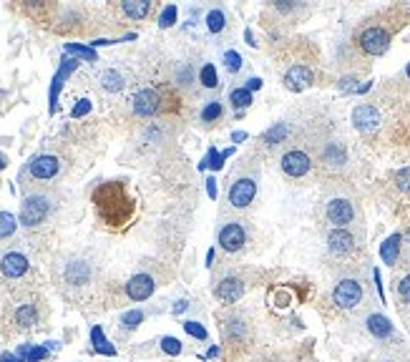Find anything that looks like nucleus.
I'll list each match as a JSON object with an SVG mask.
<instances>
[{
  "label": "nucleus",
  "mask_w": 410,
  "mask_h": 362,
  "mask_svg": "<svg viewBox=\"0 0 410 362\" xmlns=\"http://www.w3.org/2000/svg\"><path fill=\"white\" fill-rule=\"evenodd\" d=\"M184 310H189V302H186V300H179L177 305H174V314H182Z\"/></svg>",
  "instance_id": "obj_46"
},
{
  "label": "nucleus",
  "mask_w": 410,
  "mask_h": 362,
  "mask_svg": "<svg viewBox=\"0 0 410 362\" xmlns=\"http://www.w3.org/2000/svg\"><path fill=\"white\" fill-rule=\"evenodd\" d=\"M325 217L330 224H335V229H345L355 222V204L347 196H330L325 204Z\"/></svg>",
  "instance_id": "obj_6"
},
{
  "label": "nucleus",
  "mask_w": 410,
  "mask_h": 362,
  "mask_svg": "<svg viewBox=\"0 0 410 362\" xmlns=\"http://www.w3.org/2000/svg\"><path fill=\"white\" fill-rule=\"evenodd\" d=\"M244 138H247V133H244V131H234V133H232V141H234V144H242Z\"/></svg>",
  "instance_id": "obj_48"
},
{
  "label": "nucleus",
  "mask_w": 410,
  "mask_h": 362,
  "mask_svg": "<svg viewBox=\"0 0 410 362\" xmlns=\"http://www.w3.org/2000/svg\"><path fill=\"white\" fill-rule=\"evenodd\" d=\"M320 161L328 166V169H345L347 161H350V154H347V146L342 141H328L322 144L320 149Z\"/></svg>",
  "instance_id": "obj_16"
},
{
  "label": "nucleus",
  "mask_w": 410,
  "mask_h": 362,
  "mask_svg": "<svg viewBox=\"0 0 410 362\" xmlns=\"http://www.w3.org/2000/svg\"><path fill=\"white\" fill-rule=\"evenodd\" d=\"M179 18V8L177 6H166L159 15V28H171Z\"/></svg>",
  "instance_id": "obj_39"
},
{
  "label": "nucleus",
  "mask_w": 410,
  "mask_h": 362,
  "mask_svg": "<svg viewBox=\"0 0 410 362\" xmlns=\"http://www.w3.org/2000/svg\"><path fill=\"white\" fill-rule=\"evenodd\" d=\"M395 292H397V300L403 302V305H410V272H408V275L400 277V280H397Z\"/></svg>",
  "instance_id": "obj_40"
},
{
  "label": "nucleus",
  "mask_w": 410,
  "mask_h": 362,
  "mask_svg": "<svg viewBox=\"0 0 410 362\" xmlns=\"http://www.w3.org/2000/svg\"><path fill=\"white\" fill-rule=\"evenodd\" d=\"M244 88L249 94H252V91H259V88H262V78H259V75H249L244 81Z\"/></svg>",
  "instance_id": "obj_44"
},
{
  "label": "nucleus",
  "mask_w": 410,
  "mask_h": 362,
  "mask_svg": "<svg viewBox=\"0 0 410 362\" xmlns=\"http://www.w3.org/2000/svg\"><path fill=\"white\" fill-rule=\"evenodd\" d=\"M0 362H20V357L13 355V352H3V355H0Z\"/></svg>",
  "instance_id": "obj_47"
},
{
  "label": "nucleus",
  "mask_w": 410,
  "mask_h": 362,
  "mask_svg": "<svg viewBox=\"0 0 410 362\" xmlns=\"http://www.w3.org/2000/svg\"><path fill=\"white\" fill-rule=\"evenodd\" d=\"M383 124V113L375 103H360L353 108V126L360 133H375Z\"/></svg>",
  "instance_id": "obj_7"
},
{
  "label": "nucleus",
  "mask_w": 410,
  "mask_h": 362,
  "mask_svg": "<svg viewBox=\"0 0 410 362\" xmlns=\"http://www.w3.org/2000/svg\"><path fill=\"white\" fill-rule=\"evenodd\" d=\"M244 294V282L240 277H221L214 284V297L221 305H234V302L242 300Z\"/></svg>",
  "instance_id": "obj_15"
},
{
  "label": "nucleus",
  "mask_w": 410,
  "mask_h": 362,
  "mask_svg": "<svg viewBox=\"0 0 410 362\" xmlns=\"http://www.w3.org/2000/svg\"><path fill=\"white\" fill-rule=\"evenodd\" d=\"M161 350L166 352V355H171V357H177V355H182V340H177V338H161Z\"/></svg>",
  "instance_id": "obj_41"
},
{
  "label": "nucleus",
  "mask_w": 410,
  "mask_h": 362,
  "mask_svg": "<svg viewBox=\"0 0 410 362\" xmlns=\"http://www.w3.org/2000/svg\"><path fill=\"white\" fill-rule=\"evenodd\" d=\"M15 355L20 357V362H41L48 357V347H41V345H20Z\"/></svg>",
  "instance_id": "obj_27"
},
{
  "label": "nucleus",
  "mask_w": 410,
  "mask_h": 362,
  "mask_svg": "<svg viewBox=\"0 0 410 362\" xmlns=\"http://www.w3.org/2000/svg\"><path fill=\"white\" fill-rule=\"evenodd\" d=\"M98 83H101V88L103 91H108V94H119L121 88L126 86V78L121 75V71L106 68V71H101V75H98Z\"/></svg>",
  "instance_id": "obj_23"
},
{
  "label": "nucleus",
  "mask_w": 410,
  "mask_h": 362,
  "mask_svg": "<svg viewBox=\"0 0 410 362\" xmlns=\"http://www.w3.org/2000/svg\"><path fill=\"white\" fill-rule=\"evenodd\" d=\"M207 194H209V199H217V179L214 176H209L207 179Z\"/></svg>",
  "instance_id": "obj_45"
},
{
  "label": "nucleus",
  "mask_w": 410,
  "mask_h": 362,
  "mask_svg": "<svg viewBox=\"0 0 410 362\" xmlns=\"http://www.w3.org/2000/svg\"><path fill=\"white\" fill-rule=\"evenodd\" d=\"M328 252L332 256H347L355 252V237L347 229H332L328 234Z\"/></svg>",
  "instance_id": "obj_20"
},
{
  "label": "nucleus",
  "mask_w": 410,
  "mask_h": 362,
  "mask_svg": "<svg viewBox=\"0 0 410 362\" xmlns=\"http://www.w3.org/2000/svg\"><path fill=\"white\" fill-rule=\"evenodd\" d=\"M94 204L106 226H124L133 217V199L121 181L98 184L94 191Z\"/></svg>",
  "instance_id": "obj_1"
},
{
  "label": "nucleus",
  "mask_w": 410,
  "mask_h": 362,
  "mask_svg": "<svg viewBox=\"0 0 410 362\" xmlns=\"http://www.w3.org/2000/svg\"><path fill=\"white\" fill-rule=\"evenodd\" d=\"M287 133H290L287 124H274L270 131L265 133V141H267V144H282L284 138H287Z\"/></svg>",
  "instance_id": "obj_36"
},
{
  "label": "nucleus",
  "mask_w": 410,
  "mask_h": 362,
  "mask_svg": "<svg viewBox=\"0 0 410 362\" xmlns=\"http://www.w3.org/2000/svg\"><path fill=\"white\" fill-rule=\"evenodd\" d=\"M199 83H202L204 88L219 86V71H217L214 63H204L202 68H199Z\"/></svg>",
  "instance_id": "obj_30"
},
{
  "label": "nucleus",
  "mask_w": 410,
  "mask_h": 362,
  "mask_svg": "<svg viewBox=\"0 0 410 362\" xmlns=\"http://www.w3.org/2000/svg\"><path fill=\"white\" fill-rule=\"evenodd\" d=\"M78 68V58L73 56H66L64 61H61V66H58L56 75H53V81H51V91H48V111L56 113L58 111V96H61V88L66 86V81H68V75L71 73H76Z\"/></svg>",
  "instance_id": "obj_9"
},
{
  "label": "nucleus",
  "mask_w": 410,
  "mask_h": 362,
  "mask_svg": "<svg viewBox=\"0 0 410 362\" xmlns=\"http://www.w3.org/2000/svg\"><path fill=\"white\" fill-rule=\"evenodd\" d=\"M94 264L89 259H83V256H68L61 267V280L68 289L78 292V289H86L94 284Z\"/></svg>",
  "instance_id": "obj_2"
},
{
  "label": "nucleus",
  "mask_w": 410,
  "mask_h": 362,
  "mask_svg": "<svg viewBox=\"0 0 410 362\" xmlns=\"http://www.w3.org/2000/svg\"><path fill=\"white\" fill-rule=\"evenodd\" d=\"M405 73H408V78H410V63H408V71H405Z\"/></svg>",
  "instance_id": "obj_52"
},
{
  "label": "nucleus",
  "mask_w": 410,
  "mask_h": 362,
  "mask_svg": "<svg viewBox=\"0 0 410 362\" xmlns=\"http://www.w3.org/2000/svg\"><path fill=\"white\" fill-rule=\"evenodd\" d=\"M51 199L45 196V194H28L26 199H23V204H20V217L18 222L23 226H38L43 224L45 219H48V214H51Z\"/></svg>",
  "instance_id": "obj_3"
},
{
  "label": "nucleus",
  "mask_w": 410,
  "mask_h": 362,
  "mask_svg": "<svg viewBox=\"0 0 410 362\" xmlns=\"http://www.w3.org/2000/svg\"><path fill=\"white\" fill-rule=\"evenodd\" d=\"M156 289V282H154L152 275H146V272H139V275H133L131 280L126 282V297L133 302H144L149 300Z\"/></svg>",
  "instance_id": "obj_18"
},
{
  "label": "nucleus",
  "mask_w": 410,
  "mask_h": 362,
  "mask_svg": "<svg viewBox=\"0 0 410 362\" xmlns=\"http://www.w3.org/2000/svg\"><path fill=\"white\" fill-rule=\"evenodd\" d=\"M229 103H232L234 108L252 106V94H249L244 86H242V88H232V91H229Z\"/></svg>",
  "instance_id": "obj_34"
},
{
  "label": "nucleus",
  "mask_w": 410,
  "mask_h": 362,
  "mask_svg": "<svg viewBox=\"0 0 410 362\" xmlns=\"http://www.w3.org/2000/svg\"><path fill=\"white\" fill-rule=\"evenodd\" d=\"M28 269H31V262H28V256L20 254V252H8V254L0 256V272H3V277H8V280H20V277H26Z\"/></svg>",
  "instance_id": "obj_17"
},
{
  "label": "nucleus",
  "mask_w": 410,
  "mask_h": 362,
  "mask_svg": "<svg viewBox=\"0 0 410 362\" xmlns=\"http://www.w3.org/2000/svg\"><path fill=\"white\" fill-rule=\"evenodd\" d=\"M221 63H224V68H227L232 75L240 73V71L244 68V58H242L240 50H234V48L224 50V56H221Z\"/></svg>",
  "instance_id": "obj_31"
},
{
  "label": "nucleus",
  "mask_w": 410,
  "mask_h": 362,
  "mask_svg": "<svg viewBox=\"0 0 410 362\" xmlns=\"http://www.w3.org/2000/svg\"><path fill=\"white\" fill-rule=\"evenodd\" d=\"M41 322V307L38 302L33 300H23L15 305L13 310V325L18 330H33V327H38Z\"/></svg>",
  "instance_id": "obj_14"
},
{
  "label": "nucleus",
  "mask_w": 410,
  "mask_h": 362,
  "mask_svg": "<svg viewBox=\"0 0 410 362\" xmlns=\"http://www.w3.org/2000/svg\"><path fill=\"white\" fill-rule=\"evenodd\" d=\"M400 242H403V237H400V234H390V237L383 242V247H380V256H383L385 264L395 267L397 254H400Z\"/></svg>",
  "instance_id": "obj_24"
},
{
  "label": "nucleus",
  "mask_w": 410,
  "mask_h": 362,
  "mask_svg": "<svg viewBox=\"0 0 410 362\" xmlns=\"http://www.w3.org/2000/svg\"><path fill=\"white\" fill-rule=\"evenodd\" d=\"M365 332L370 335L372 340H380V342H385V340H393L395 338V327H393V322L388 317H385L383 312H370L365 317Z\"/></svg>",
  "instance_id": "obj_19"
},
{
  "label": "nucleus",
  "mask_w": 410,
  "mask_h": 362,
  "mask_svg": "<svg viewBox=\"0 0 410 362\" xmlns=\"http://www.w3.org/2000/svg\"><path fill=\"white\" fill-rule=\"evenodd\" d=\"M224 28H227V13L221 10V8H212V10L207 13V31L219 36Z\"/></svg>",
  "instance_id": "obj_28"
},
{
  "label": "nucleus",
  "mask_w": 410,
  "mask_h": 362,
  "mask_svg": "<svg viewBox=\"0 0 410 362\" xmlns=\"http://www.w3.org/2000/svg\"><path fill=\"white\" fill-rule=\"evenodd\" d=\"M393 179H395V187L400 189V191L410 194V166H405V169H397Z\"/></svg>",
  "instance_id": "obj_42"
},
{
  "label": "nucleus",
  "mask_w": 410,
  "mask_h": 362,
  "mask_svg": "<svg viewBox=\"0 0 410 362\" xmlns=\"http://www.w3.org/2000/svg\"><path fill=\"white\" fill-rule=\"evenodd\" d=\"M58 171H61V161L53 154H38L28 161V174L38 181L53 179V176H58Z\"/></svg>",
  "instance_id": "obj_13"
},
{
  "label": "nucleus",
  "mask_w": 410,
  "mask_h": 362,
  "mask_svg": "<svg viewBox=\"0 0 410 362\" xmlns=\"http://www.w3.org/2000/svg\"><path fill=\"white\" fill-rule=\"evenodd\" d=\"M244 38L249 41V45H254V38H252V31H244Z\"/></svg>",
  "instance_id": "obj_50"
},
{
  "label": "nucleus",
  "mask_w": 410,
  "mask_h": 362,
  "mask_svg": "<svg viewBox=\"0 0 410 362\" xmlns=\"http://www.w3.org/2000/svg\"><path fill=\"white\" fill-rule=\"evenodd\" d=\"M91 345H94L96 352H101V355H108L114 357L116 355V347L106 340V335H103V330L98 325L91 327Z\"/></svg>",
  "instance_id": "obj_25"
},
{
  "label": "nucleus",
  "mask_w": 410,
  "mask_h": 362,
  "mask_svg": "<svg viewBox=\"0 0 410 362\" xmlns=\"http://www.w3.org/2000/svg\"><path fill=\"white\" fill-rule=\"evenodd\" d=\"M212 262H214V249L207 252V264H209V267H212Z\"/></svg>",
  "instance_id": "obj_49"
},
{
  "label": "nucleus",
  "mask_w": 410,
  "mask_h": 362,
  "mask_svg": "<svg viewBox=\"0 0 410 362\" xmlns=\"http://www.w3.org/2000/svg\"><path fill=\"white\" fill-rule=\"evenodd\" d=\"M64 50L68 53V56L73 58H83V61H96V48H91V45H81V43H66Z\"/></svg>",
  "instance_id": "obj_32"
},
{
  "label": "nucleus",
  "mask_w": 410,
  "mask_h": 362,
  "mask_svg": "<svg viewBox=\"0 0 410 362\" xmlns=\"http://www.w3.org/2000/svg\"><path fill=\"white\" fill-rule=\"evenodd\" d=\"M279 166H282V171L287 176H292V179H300V176L309 174V169H312V159H309L302 149H290V151H284V154H282V159H279Z\"/></svg>",
  "instance_id": "obj_10"
},
{
  "label": "nucleus",
  "mask_w": 410,
  "mask_h": 362,
  "mask_svg": "<svg viewBox=\"0 0 410 362\" xmlns=\"http://www.w3.org/2000/svg\"><path fill=\"white\" fill-rule=\"evenodd\" d=\"M363 297H365V287L355 277H345L332 287V302L340 310H355L363 302Z\"/></svg>",
  "instance_id": "obj_4"
},
{
  "label": "nucleus",
  "mask_w": 410,
  "mask_h": 362,
  "mask_svg": "<svg viewBox=\"0 0 410 362\" xmlns=\"http://www.w3.org/2000/svg\"><path fill=\"white\" fill-rule=\"evenodd\" d=\"M18 229V217H13L10 212H0V239L13 237Z\"/></svg>",
  "instance_id": "obj_33"
},
{
  "label": "nucleus",
  "mask_w": 410,
  "mask_h": 362,
  "mask_svg": "<svg viewBox=\"0 0 410 362\" xmlns=\"http://www.w3.org/2000/svg\"><path fill=\"white\" fill-rule=\"evenodd\" d=\"M221 166H224V157H221V151H217L214 146L209 149V154H207V159H202L199 161V169H212V171H219Z\"/></svg>",
  "instance_id": "obj_35"
},
{
  "label": "nucleus",
  "mask_w": 410,
  "mask_h": 362,
  "mask_svg": "<svg viewBox=\"0 0 410 362\" xmlns=\"http://www.w3.org/2000/svg\"><path fill=\"white\" fill-rule=\"evenodd\" d=\"M358 45L367 56H383L385 50L390 48V31L383 25H367L358 36Z\"/></svg>",
  "instance_id": "obj_5"
},
{
  "label": "nucleus",
  "mask_w": 410,
  "mask_h": 362,
  "mask_svg": "<svg viewBox=\"0 0 410 362\" xmlns=\"http://www.w3.org/2000/svg\"><path fill=\"white\" fill-rule=\"evenodd\" d=\"M217 242H219V247L224 252H229V254H234V252H242L247 244V229L240 224V222H229V224H224L219 229V237H217Z\"/></svg>",
  "instance_id": "obj_11"
},
{
  "label": "nucleus",
  "mask_w": 410,
  "mask_h": 362,
  "mask_svg": "<svg viewBox=\"0 0 410 362\" xmlns=\"http://www.w3.org/2000/svg\"><path fill=\"white\" fill-rule=\"evenodd\" d=\"M144 319H146L144 310H129V312H124L119 317V327H121V330L131 332V330H136V327H139Z\"/></svg>",
  "instance_id": "obj_29"
},
{
  "label": "nucleus",
  "mask_w": 410,
  "mask_h": 362,
  "mask_svg": "<svg viewBox=\"0 0 410 362\" xmlns=\"http://www.w3.org/2000/svg\"><path fill=\"white\" fill-rule=\"evenodd\" d=\"M221 116V101H209L207 106L202 108V121L204 124H214Z\"/></svg>",
  "instance_id": "obj_37"
},
{
  "label": "nucleus",
  "mask_w": 410,
  "mask_h": 362,
  "mask_svg": "<svg viewBox=\"0 0 410 362\" xmlns=\"http://www.w3.org/2000/svg\"><path fill=\"white\" fill-rule=\"evenodd\" d=\"M121 8H124V13L133 20H144L146 15L152 13V3H149V0H126Z\"/></svg>",
  "instance_id": "obj_26"
},
{
  "label": "nucleus",
  "mask_w": 410,
  "mask_h": 362,
  "mask_svg": "<svg viewBox=\"0 0 410 362\" xmlns=\"http://www.w3.org/2000/svg\"><path fill=\"white\" fill-rule=\"evenodd\" d=\"M6 164H8V159H6V157H3V154H0V171L6 169Z\"/></svg>",
  "instance_id": "obj_51"
},
{
  "label": "nucleus",
  "mask_w": 410,
  "mask_h": 362,
  "mask_svg": "<svg viewBox=\"0 0 410 362\" xmlns=\"http://www.w3.org/2000/svg\"><path fill=\"white\" fill-rule=\"evenodd\" d=\"M94 108V103H91V99H81V101H76V106H73V111H71V116L73 119H83L86 113Z\"/></svg>",
  "instance_id": "obj_43"
},
{
  "label": "nucleus",
  "mask_w": 410,
  "mask_h": 362,
  "mask_svg": "<svg viewBox=\"0 0 410 362\" xmlns=\"http://www.w3.org/2000/svg\"><path fill=\"white\" fill-rule=\"evenodd\" d=\"M131 108L136 116H154L161 111V94L156 88H141L131 99Z\"/></svg>",
  "instance_id": "obj_12"
},
{
  "label": "nucleus",
  "mask_w": 410,
  "mask_h": 362,
  "mask_svg": "<svg viewBox=\"0 0 410 362\" xmlns=\"http://www.w3.org/2000/svg\"><path fill=\"white\" fill-rule=\"evenodd\" d=\"M227 196H229V204H232L234 209H244V206L252 204L254 196H257V181L249 179V176H240V179H232Z\"/></svg>",
  "instance_id": "obj_8"
},
{
  "label": "nucleus",
  "mask_w": 410,
  "mask_h": 362,
  "mask_svg": "<svg viewBox=\"0 0 410 362\" xmlns=\"http://www.w3.org/2000/svg\"><path fill=\"white\" fill-rule=\"evenodd\" d=\"M315 83V73H312V68H307V66H292L287 73H284V88L287 91H305V88H309Z\"/></svg>",
  "instance_id": "obj_21"
},
{
  "label": "nucleus",
  "mask_w": 410,
  "mask_h": 362,
  "mask_svg": "<svg viewBox=\"0 0 410 362\" xmlns=\"http://www.w3.org/2000/svg\"><path fill=\"white\" fill-rule=\"evenodd\" d=\"M247 330H249V322H247L242 314H229V317L224 319V335H227V342H232V345L244 342Z\"/></svg>",
  "instance_id": "obj_22"
},
{
  "label": "nucleus",
  "mask_w": 410,
  "mask_h": 362,
  "mask_svg": "<svg viewBox=\"0 0 410 362\" xmlns=\"http://www.w3.org/2000/svg\"><path fill=\"white\" fill-rule=\"evenodd\" d=\"M184 330H186V335H191L194 340H202V342L209 338V332L204 330V325L202 322H196V319H186V322H184Z\"/></svg>",
  "instance_id": "obj_38"
}]
</instances>
